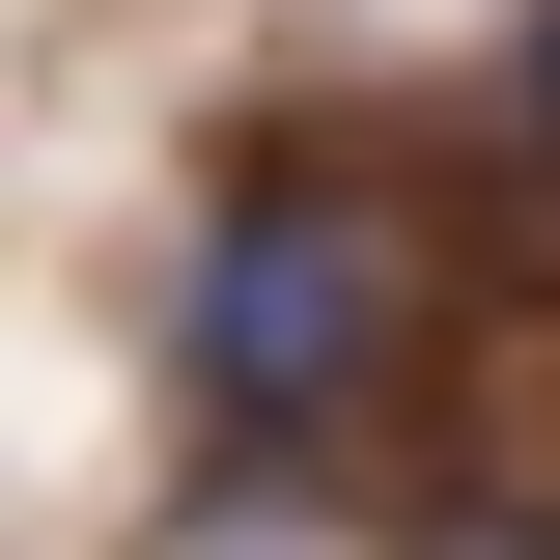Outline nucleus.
<instances>
[{"label": "nucleus", "instance_id": "obj_1", "mask_svg": "<svg viewBox=\"0 0 560 560\" xmlns=\"http://www.w3.org/2000/svg\"><path fill=\"white\" fill-rule=\"evenodd\" d=\"M393 337H420V224L364 197V168H224L197 280H168V364H197V448L224 477L337 448V420L393 393Z\"/></svg>", "mask_w": 560, "mask_h": 560}, {"label": "nucleus", "instance_id": "obj_2", "mask_svg": "<svg viewBox=\"0 0 560 560\" xmlns=\"http://www.w3.org/2000/svg\"><path fill=\"white\" fill-rule=\"evenodd\" d=\"M504 140H533V168H560V0H533V28H504Z\"/></svg>", "mask_w": 560, "mask_h": 560}]
</instances>
